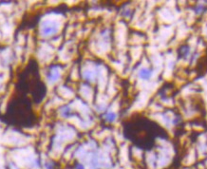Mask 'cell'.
<instances>
[{"instance_id":"obj_6","label":"cell","mask_w":207,"mask_h":169,"mask_svg":"<svg viewBox=\"0 0 207 169\" xmlns=\"http://www.w3.org/2000/svg\"><path fill=\"white\" fill-rule=\"evenodd\" d=\"M45 167H46V169H52L53 168V164L51 162H46L45 163Z\"/></svg>"},{"instance_id":"obj_4","label":"cell","mask_w":207,"mask_h":169,"mask_svg":"<svg viewBox=\"0 0 207 169\" xmlns=\"http://www.w3.org/2000/svg\"><path fill=\"white\" fill-rule=\"evenodd\" d=\"M104 119L108 123H114L117 119V114L114 111H108L105 115H104Z\"/></svg>"},{"instance_id":"obj_2","label":"cell","mask_w":207,"mask_h":169,"mask_svg":"<svg viewBox=\"0 0 207 169\" xmlns=\"http://www.w3.org/2000/svg\"><path fill=\"white\" fill-rule=\"evenodd\" d=\"M153 76V71L152 70H150L149 67H142V69L138 71V77H139L141 80H144V81H148L152 78Z\"/></svg>"},{"instance_id":"obj_5","label":"cell","mask_w":207,"mask_h":169,"mask_svg":"<svg viewBox=\"0 0 207 169\" xmlns=\"http://www.w3.org/2000/svg\"><path fill=\"white\" fill-rule=\"evenodd\" d=\"M75 169H85V165L81 162H77L75 164Z\"/></svg>"},{"instance_id":"obj_1","label":"cell","mask_w":207,"mask_h":169,"mask_svg":"<svg viewBox=\"0 0 207 169\" xmlns=\"http://www.w3.org/2000/svg\"><path fill=\"white\" fill-rule=\"evenodd\" d=\"M58 31V26L55 23L49 22L42 27V33L44 35H51Z\"/></svg>"},{"instance_id":"obj_3","label":"cell","mask_w":207,"mask_h":169,"mask_svg":"<svg viewBox=\"0 0 207 169\" xmlns=\"http://www.w3.org/2000/svg\"><path fill=\"white\" fill-rule=\"evenodd\" d=\"M60 77V71L57 67H52L47 73V78L50 82H55Z\"/></svg>"}]
</instances>
